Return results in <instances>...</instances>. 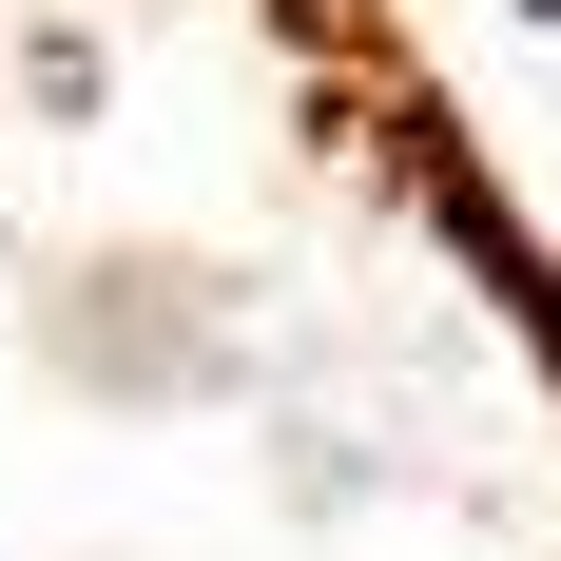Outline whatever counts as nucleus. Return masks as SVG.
I'll use <instances>...</instances> for the list:
<instances>
[{"label": "nucleus", "instance_id": "nucleus-1", "mask_svg": "<svg viewBox=\"0 0 561 561\" xmlns=\"http://www.w3.org/2000/svg\"><path fill=\"white\" fill-rule=\"evenodd\" d=\"M523 20H561V0H523Z\"/></svg>", "mask_w": 561, "mask_h": 561}]
</instances>
